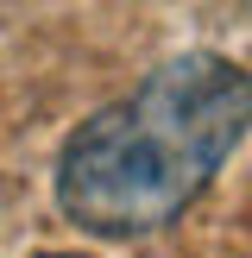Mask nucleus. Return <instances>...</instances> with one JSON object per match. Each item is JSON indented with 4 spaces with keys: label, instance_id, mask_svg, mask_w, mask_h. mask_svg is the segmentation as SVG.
I'll list each match as a JSON object with an SVG mask.
<instances>
[{
    "label": "nucleus",
    "instance_id": "obj_1",
    "mask_svg": "<svg viewBox=\"0 0 252 258\" xmlns=\"http://www.w3.org/2000/svg\"><path fill=\"white\" fill-rule=\"evenodd\" d=\"M252 133V70L227 50H183L95 107L57 151V208L95 239L183 221Z\"/></svg>",
    "mask_w": 252,
    "mask_h": 258
},
{
    "label": "nucleus",
    "instance_id": "obj_2",
    "mask_svg": "<svg viewBox=\"0 0 252 258\" xmlns=\"http://www.w3.org/2000/svg\"><path fill=\"white\" fill-rule=\"evenodd\" d=\"M38 258H88V252H38Z\"/></svg>",
    "mask_w": 252,
    "mask_h": 258
}]
</instances>
